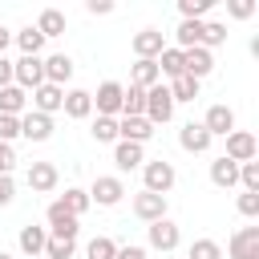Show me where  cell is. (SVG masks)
I'll return each mask as SVG.
<instances>
[{"label": "cell", "mask_w": 259, "mask_h": 259, "mask_svg": "<svg viewBox=\"0 0 259 259\" xmlns=\"http://www.w3.org/2000/svg\"><path fill=\"white\" fill-rule=\"evenodd\" d=\"M158 81H162V73H158V61H134L130 85H138V89H154Z\"/></svg>", "instance_id": "26"}, {"label": "cell", "mask_w": 259, "mask_h": 259, "mask_svg": "<svg viewBox=\"0 0 259 259\" xmlns=\"http://www.w3.org/2000/svg\"><path fill=\"white\" fill-rule=\"evenodd\" d=\"M0 259H16V255H8V251H0Z\"/></svg>", "instance_id": "48"}, {"label": "cell", "mask_w": 259, "mask_h": 259, "mask_svg": "<svg viewBox=\"0 0 259 259\" xmlns=\"http://www.w3.org/2000/svg\"><path fill=\"white\" fill-rule=\"evenodd\" d=\"M142 117L150 121V125H166L170 117H174V97H170V89L158 81L154 89H146V109H142Z\"/></svg>", "instance_id": "2"}, {"label": "cell", "mask_w": 259, "mask_h": 259, "mask_svg": "<svg viewBox=\"0 0 259 259\" xmlns=\"http://www.w3.org/2000/svg\"><path fill=\"white\" fill-rule=\"evenodd\" d=\"M121 198H125V182H121L117 174H97V178H93L89 202H97V206H117Z\"/></svg>", "instance_id": "3"}, {"label": "cell", "mask_w": 259, "mask_h": 259, "mask_svg": "<svg viewBox=\"0 0 259 259\" xmlns=\"http://www.w3.org/2000/svg\"><path fill=\"white\" fill-rule=\"evenodd\" d=\"M93 142H117V117H93Z\"/></svg>", "instance_id": "35"}, {"label": "cell", "mask_w": 259, "mask_h": 259, "mask_svg": "<svg viewBox=\"0 0 259 259\" xmlns=\"http://www.w3.org/2000/svg\"><path fill=\"white\" fill-rule=\"evenodd\" d=\"M20 138H28V142H49V138H53V117H45V113H36V109H24V113H20Z\"/></svg>", "instance_id": "13"}, {"label": "cell", "mask_w": 259, "mask_h": 259, "mask_svg": "<svg viewBox=\"0 0 259 259\" xmlns=\"http://www.w3.org/2000/svg\"><path fill=\"white\" fill-rule=\"evenodd\" d=\"M24 109H28V93L20 85H4L0 89V113L4 117H20Z\"/></svg>", "instance_id": "24"}, {"label": "cell", "mask_w": 259, "mask_h": 259, "mask_svg": "<svg viewBox=\"0 0 259 259\" xmlns=\"http://www.w3.org/2000/svg\"><path fill=\"white\" fill-rule=\"evenodd\" d=\"M45 231L53 235V239H77V231H81V219L77 214H69L61 202H49V210H45Z\"/></svg>", "instance_id": "4"}, {"label": "cell", "mask_w": 259, "mask_h": 259, "mask_svg": "<svg viewBox=\"0 0 259 259\" xmlns=\"http://www.w3.org/2000/svg\"><path fill=\"white\" fill-rule=\"evenodd\" d=\"M16 170V150L8 142H0V174H12Z\"/></svg>", "instance_id": "42"}, {"label": "cell", "mask_w": 259, "mask_h": 259, "mask_svg": "<svg viewBox=\"0 0 259 259\" xmlns=\"http://www.w3.org/2000/svg\"><path fill=\"white\" fill-rule=\"evenodd\" d=\"M255 154H259V142H255V134L251 130H231L227 134V154L223 158H231V162H255Z\"/></svg>", "instance_id": "8"}, {"label": "cell", "mask_w": 259, "mask_h": 259, "mask_svg": "<svg viewBox=\"0 0 259 259\" xmlns=\"http://www.w3.org/2000/svg\"><path fill=\"white\" fill-rule=\"evenodd\" d=\"M16 198V178L12 174H0V206H8Z\"/></svg>", "instance_id": "43"}, {"label": "cell", "mask_w": 259, "mask_h": 259, "mask_svg": "<svg viewBox=\"0 0 259 259\" xmlns=\"http://www.w3.org/2000/svg\"><path fill=\"white\" fill-rule=\"evenodd\" d=\"M146 239H150V247H154V251L170 255V251H178V243H182V231H178V223H170V219H158V223H150V227H146Z\"/></svg>", "instance_id": "6"}, {"label": "cell", "mask_w": 259, "mask_h": 259, "mask_svg": "<svg viewBox=\"0 0 259 259\" xmlns=\"http://www.w3.org/2000/svg\"><path fill=\"white\" fill-rule=\"evenodd\" d=\"M210 69H214V53H206L202 45H194V49H186V53H182V73H186V77L202 81Z\"/></svg>", "instance_id": "15"}, {"label": "cell", "mask_w": 259, "mask_h": 259, "mask_svg": "<svg viewBox=\"0 0 259 259\" xmlns=\"http://www.w3.org/2000/svg\"><path fill=\"white\" fill-rule=\"evenodd\" d=\"M28 101H32V109L36 113H45V117H53V113H61V101H65V89H57V85H36L32 93H28Z\"/></svg>", "instance_id": "11"}, {"label": "cell", "mask_w": 259, "mask_h": 259, "mask_svg": "<svg viewBox=\"0 0 259 259\" xmlns=\"http://www.w3.org/2000/svg\"><path fill=\"white\" fill-rule=\"evenodd\" d=\"M154 138V125L146 121V117H117V142H138V146H146Z\"/></svg>", "instance_id": "19"}, {"label": "cell", "mask_w": 259, "mask_h": 259, "mask_svg": "<svg viewBox=\"0 0 259 259\" xmlns=\"http://www.w3.org/2000/svg\"><path fill=\"white\" fill-rule=\"evenodd\" d=\"M231 259H259V227H239L227 243Z\"/></svg>", "instance_id": "10"}, {"label": "cell", "mask_w": 259, "mask_h": 259, "mask_svg": "<svg viewBox=\"0 0 259 259\" xmlns=\"http://www.w3.org/2000/svg\"><path fill=\"white\" fill-rule=\"evenodd\" d=\"M227 12L235 20H251L255 16V0H227Z\"/></svg>", "instance_id": "39"}, {"label": "cell", "mask_w": 259, "mask_h": 259, "mask_svg": "<svg viewBox=\"0 0 259 259\" xmlns=\"http://www.w3.org/2000/svg\"><path fill=\"white\" fill-rule=\"evenodd\" d=\"M16 138H20V117H4V113H0V142L12 146Z\"/></svg>", "instance_id": "40"}, {"label": "cell", "mask_w": 259, "mask_h": 259, "mask_svg": "<svg viewBox=\"0 0 259 259\" xmlns=\"http://www.w3.org/2000/svg\"><path fill=\"white\" fill-rule=\"evenodd\" d=\"M210 182L219 186V190H231V186H239V162H231V158H214L210 162Z\"/></svg>", "instance_id": "22"}, {"label": "cell", "mask_w": 259, "mask_h": 259, "mask_svg": "<svg viewBox=\"0 0 259 259\" xmlns=\"http://www.w3.org/2000/svg\"><path fill=\"white\" fill-rule=\"evenodd\" d=\"M239 186L251 190V194H259V162H243L239 166Z\"/></svg>", "instance_id": "38"}, {"label": "cell", "mask_w": 259, "mask_h": 259, "mask_svg": "<svg viewBox=\"0 0 259 259\" xmlns=\"http://www.w3.org/2000/svg\"><path fill=\"white\" fill-rule=\"evenodd\" d=\"M4 85H12V61L8 57H0V89Z\"/></svg>", "instance_id": "46"}, {"label": "cell", "mask_w": 259, "mask_h": 259, "mask_svg": "<svg viewBox=\"0 0 259 259\" xmlns=\"http://www.w3.org/2000/svg\"><path fill=\"white\" fill-rule=\"evenodd\" d=\"M210 142H214V138L202 130V121H186V125L178 130V146H182L186 154H206Z\"/></svg>", "instance_id": "17"}, {"label": "cell", "mask_w": 259, "mask_h": 259, "mask_svg": "<svg viewBox=\"0 0 259 259\" xmlns=\"http://www.w3.org/2000/svg\"><path fill=\"white\" fill-rule=\"evenodd\" d=\"M121 93H125L121 81H101L97 93H93V109H97V117H117V113H121Z\"/></svg>", "instance_id": "7"}, {"label": "cell", "mask_w": 259, "mask_h": 259, "mask_svg": "<svg viewBox=\"0 0 259 259\" xmlns=\"http://www.w3.org/2000/svg\"><path fill=\"white\" fill-rule=\"evenodd\" d=\"M32 28H36L45 40H53V36H61V32H65V12H61V8H45V12L36 16V24H32Z\"/></svg>", "instance_id": "25"}, {"label": "cell", "mask_w": 259, "mask_h": 259, "mask_svg": "<svg viewBox=\"0 0 259 259\" xmlns=\"http://www.w3.org/2000/svg\"><path fill=\"white\" fill-rule=\"evenodd\" d=\"M235 206H239V214H247V219H255V214H259V194H251V190H243Z\"/></svg>", "instance_id": "41"}, {"label": "cell", "mask_w": 259, "mask_h": 259, "mask_svg": "<svg viewBox=\"0 0 259 259\" xmlns=\"http://www.w3.org/2000/svg\"><path fill=\"white\" fill-rule=\"evenodd\" d=\"M8 40H12V32H8L4 24H0V57H4V49H8Z\"/></svg>", "instance_id": "47"}, {"label": "cell", "mask_w": 259, "mask_h": 259, "mask_svg": "<svg viewBox=\"0 0 259 259\" xmlns=\"http://www.w3.org/2000/svg\"><path fill=\"white\" fill-rule=\"evenodd\" d=\"M174 182H178V174H174V166L166 162V158H154V162H142V190H150V194H170L174 190Z\"/></svg>", "instance_id": "1"}, {"label": "cell", "mask_w": 259, "mask_h": 259, "mask_svg": "<svg viewBox=\"0 0 259 259\" xmlns=\"http://www.w3.org/2000/svg\"><path fill=\"white\" fill-rule=\"evenodd\" d=\"M198 85H202V81H194V77L182 73V77H174L166 89H170V97H174V105H178V101H194V97H198Z\"/></svg>", "instance_id": "32"}, {"label": "cell", "mask_w": 259, "mask_h": 259, "mask_svg": "<svg viewBox=\"0 0 259 259\" xmlns=\"http://www.w3.org/2000/svg\"><path fill=\"white\" fill-rule=\"evenodd\" d=\"M206 53H214L219 45H227V24L223 20H202V40H198Z\"/></svg>", "instance_id": "30"}, {"label": "cell", "mask_w": 259, "mask_h": 259, "mask_svg": "<svg viewBox=\"0 0 259 259\" xmlns=\"http://www.w3.org/2000/svg\"><path fill=\"white\" fill-rule=\"evenodd\" d=\"M142 162H146V154H142L138 142H113V166L121 174L125 170H142Z\"/></svg>", "instance_id": "21"}, {"label": "cell", "mask_w": 259, "mask_h": 259, "mask_svg": "<svg viewBox=\"0 0 259 259\" xmlns=\"http://www.w3.org/2000/svg\"><path fill=\"white\" fill-rule=\"evenodd\" d=\"M12 85H20L24 93H32L36 85H45V61H40V57H20V61H12Z\"/></svg>", "instance_id": "5"}, {"label": "cell", "mask_w": 259, "mask_h": 259, "mask_svg": "<svg viewBox=\"0 0 259 259\" xmlns=\"http://www.w3.org/2000/svg\"><path fill=\"white\" fill-rule=\"evenodd\" d=\"M186 259H223V247L214 239H194L190 251H186Z\"/></svg>", "instance_id": "34"}, {"label": "cell", "mask_w": 259, "mask_h": 259, "mask_svg": "<svg viewBox=\"0 0 259 259\" xmlns=\"http://www.w3.org/2000/svg\"><path fill=\"white\" fill-rule=\"evenodd\" d=\"M16 243H20V251L28 255V259H36V255H45V243H49V231L45 227H20V235H16Z\"/></svg>", "instance_id": "23"}, {"label": "cell", "mask_w": 259, "mask_h": 259, "mask_svg": "<svg viewBox=\"0 0 259 259\" xmlns=\"http://www.w3.org/2000/svg\"><path fill=\"white\" fill-rule=\"evenodd\" d=\"M85 255H89V259H113V255H117V243L105 239V235H97V239H89Z\"/></svg>", "instance_id": "36"}, {"label": "cell", "mask_w": 259, "mask_h": 259, "mask_svg": "<svg viewBox=\"0 0 259 259\" xmlns=\"http://www.w3.org/2000/svg\"><path fill=\"white\" fill-rule=\"evenodd\" d=\"M61 109H65V117L85 121V117L93 113V93H89V89H69V93H65V101H61Z\"/></svg>", "instance_id": "20"}, {"label": "cell", "mask_w": 259, "mask_h": 259, "mask_svg": "<svg viewBox=\"0 0 259 259\" xmlns=\"http://www.w3.org/2000/svg\"><path fill=\"white\" fill-rule=\"evenodd\" d=\"M40 61H45V81L57 85V89H65V81L73 77V57H69V53H49V57H40Z\"/></svg>", "instance_id": "16"}, {"label": "cell", "mask_w": 259, "mask_h": 259, "mask_svg": "<svg viewBox=\"0 0 259 259\" xmlns=\"http://www.w3.org/2000/svg\"><path fill=\"white\" fill-rule=\"evenodd\" d=\"M210 4L214 0H178V12H182V20H202L210 12Z\"/></svg>", "instance_id": "37"}, {"label": "cell", "mask_w": 259, "mask_h": 259, "mask_svg": "<svg viewBox=\"0 0 259 259\" xmlns=\"http://www.w3.org/2000/svg\"><path fill=\"white\" fill-rule=\"evenodd\" d=\"M57 202H61V206H65L69 214H77V219H81V214H85V210L93 206V202H89V190H81V186H69V190H65V194H61Z\"/></svg>", "instance_id": "29"}, {"label": "cell", "mask_w": 259, "mask_h": 259, "mask_svg": "<svg viewBox=\"0 0 259 259\" xmlns=\"http://www.w3.org/2000/svg\"><path fill=\"white\" fill-rule=\"evenodd\" d=\"M202 130H206L210 138H227V134L235 130V109H231V105H223V101H219V105H210V109H206V117H202Z\"/></svg>", "instance_id": "12"}, {"label": "cell", "mask_w": 259, "mask_h": 259, "mask_svg": "<svg viewBox=\"0 0 259 259\" xmlns=\"http://www.w3.org/2000/svg\"><path fill=\"white\" fill-rule=\"evenodd\" d=\"M162 49H166V36H162L158 28H142V32H134V57H138V61H158Z\"/></svg>", "instance_id": "14"}, {"label": "cell", "mask_w": 259, "mask_h": 259, "mask_svg": "<svg viewBox=\"0 0 259 259\" xmlns=\"http://www.w3.org/2000/svg\"><path fill=\"white\" fill-rule=\"evenodd\" d=\"M45 255H49V259H73V255H77V239H53V235H49Z\"/></svg>", "instance_id": "33"}, {"label": "cell", "mask_w": 259, "mask_h": 259, "mask_svg": "<svg viewBox=\"0 0 259 259\" xmlns=\"http://www.w3.org/2000/svg\"><path fill=\"white\" fill-rule=\"evenodd\" d=\"M134 214L142 223H158V219H166V198L162 194H150V190H138L134 194Z\"/></svg>", "instance_id": "18"}, {"label": "cell", "mask_w": 259, "mask_h": 259, "mask_svg": "<svg viewBox=\"0 0 259 259\" xmlns=\"http://www.w3.org/2000/svg\"><path fill=\"white\" fill-rule=\"evenodd\" d=\"M158 73L170 77V81L182 77V49H170V45H166V49L158 53Z\"/></svg>", "instance_id": "31"}, {"label": "cell", "mask_w": 259, "mask_h": 259, "mask_svg": "<svg viewBox=\"0 0 259 259\" xmlns=\"http://www.w3.org/2000/svg\"><path fill=\"white\" fill-rule=\"evenodd\" d=\"M24 182H28V190H32V194H53V190H57V182H61V174H57V166H53V162H28Z\"/></svg>", "instance_id": "9"}, {"label": "cell", "mask_w": 259, "mask_h": 259, "mask_svg": "<svg viewBox=\"0 0 259 259\" xmlns=\"http://www.w3.org/2000/svg\"><path fill=\"white\" fill-rule=\"evenodd\" d=\"M113 259H146V247H138V243H125V247H117V255Z\"/></svg>", "instance_id": "44"}, {"label": "cell", "mask_w": 259, "mask_h": 259, "mask_svg": "<svg viewBox=\"0 0 259 259\" xmlns=\"http://www.w3.org/2000/svg\"><path fill=\"white\" fill-rule=\"evenodd\" d=\"M85 12H89V16H109V12H113V4H109V0H89V4H85Z\"/></svg>", "instance_id": "45"}, {"label": "cell", "mask_w": 259, "mask_h": 259, "mask_svg": "<svg viewBox=\"0 0 259 259\" xmlns=\"http://www.w3.org/2000/svg\"><path fill=\"white\" fill-rule=\"evenodd\" d=\"M174 40H178L174 49H182V53H186V49H194V45L202 40V20H182V24L174 28Z\"/></svg>", "instance_id": "28"}, {"label": "cell", "mask_w": 259, "mask_h": 259, "mask_svg": "<svg viewBox=\"0 0 259 259\" xmlns=\"http://www.w3.org/2000/svg\"><path fill=\"white\" fill-rule=\"evenodd\" d=\"M12 40H16L20 57H40V49H45V36H40V32H36L32 24H24V28H20V32L12 36Z\"/></svg>", "instance_id": "27"}]
</instances>
